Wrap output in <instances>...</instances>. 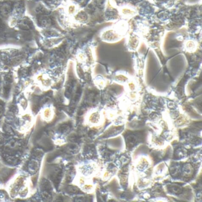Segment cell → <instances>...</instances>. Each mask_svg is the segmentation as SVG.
<instances>
[{"label":"cell","instance_id":"6da1fadb","mask_svg":"<svg viewBox=\"0 0 202 202\" xmlns=\"http://www.w3.org/2000/svg\"><path fill=\"white\" fill-rule=\"evenodd\" d=\"M39 24L40 26L44 27H47L52 24V20L46 15L40 16L39 18Z\"/></svg>","mask_w":202,"mask_h":202},{"label":"cell","instance_id":"7a4b0ae2","mask_svg":"<svg viewBox=\"0 0 202 202\" xmlns=\"http://www.w3.org/2000/svg\"><path fill=\"white\" fill-rule=\"evenodd\" d=\"M20 27L23 30H29L33 27V24L30 20L24 19L20 23Z\"/></svg>","mask_w":202,"mask_h":202},{"label":"cell","instance_id":"3957f363","mask_svg":"<svg viewBox=\"0 0 202 202\" xmlns=\"http://www.w3.org/2000/svg\"><path fill=\"white\" fill-rule=\"evenodd\" d=\"M11 11V7L7 4H3L0 7V13L4 16H7L9 14Z\"/></svg>","mask_w":202,"mask_h":202},{"label":"cell","instance_id":"277c9868","mask_svg":"<svg viewBox=\"0 0 202 202\" xmlns=\"http://www.w3.org/2000/svg\"><path fill=\"white\" fill-rule=\"evenodd\" d=\"M194 46H195V45H194V42H192V41L187 42V44H186L187 49H189V50H192V49L194 48Z\"/></svg>","mask_w":202,"mask_h":202},{"label":"cell","instance_id":"5b68a950","mask_svg":"<svg viewBox=\"0 0 202 202\" xmlns=\"http://www.w3.org/2000/svg\"><path fill=\"white\" fill-rule=\"evenodd\" d=\"M0 84H1V80H0Z\"/></svg>","mask_w":202,"mask_h":202}]
</instances>
